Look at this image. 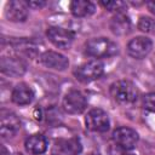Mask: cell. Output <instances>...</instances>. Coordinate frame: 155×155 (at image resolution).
Listing matches in <instances>:
<instances>
[{
	"label": "cell",
	"mask_w": 155,
	"mask_h": 155,
	"mask_svg": "<svg viewBox=\"0 0 155 155\" xmlns=\"http://www.w3.org/2000/svg\"><path fill=\"white\" fill-rule=\"evenodd\" d=\"M117 52H119L117 45L113 40L104 36L90 39L85 44V53L96 59L111 57V56H115Z\"/></svg>",
	"instance_id": "cell-1"
},
{
	"label": "cell",
	"mask_w": 155,
	"mask_h": 155,
	"mask_svg": "<svg viewBox=\"0 0 155 155\" xmlns=\"http://www.w3.org/2000/svg\"><path fill=\"white\" fill-rule=\"evenodd\" d=\"M110 96L119 104H131L138 98V90L130 80H117L110 85Z\"/></svg>",
	"instance_id": "cell-2"
},
{
	"label": "cell",
	"mask_w": 155,
	"mask_h": 155,
	"mask_svg": "<svg viewBox=\"0 0 155 155\" xmlns=\"http://www.w3.org/2000/svg\"><path fill=\"white\" fill-rule=\"evenodd\" d=\"M104 73V64L99 59H92L76 67L73 71L74 76L81 82H91L99 79Z\"/></svg>",
	"instance_id": "cell-3"
},
{
	"label": "cell",
	"mask_w": 155,
	"mask_h": 155,
	"mask_svg": "<svg viewBox=\"0 0 155 155\" xmlns=\"http://www.w3.org/2000/svg\"><path fill=\"white\" fill-rule=\"evenodd\" d=\"M85 125L92 132L104 133L110 127V120H109L108 114L104 110L99 108H93L86 114Z\"/></svg>",
	"instance_id": "cell-4"
},
{
	"label": "cell",
	"mask_w": 155,
	"mask_h": 155,
	"mask_svg": "<svg viewBox=\"0 0 155 155\" xmlns=\"http://www.w3.org/2000/svg\"><path fill=\"white\" fill-rule=\"evenodd\" d=\"M62 107L68 114H81L87 108V99L82 92L78 90H70L64 94Z\"/></svg>",
	"instance_id": "cell-5"
},
{
	"label": "cell",
	"mask_w": 155,
	"mask_h": 155,
	"mask_svg": "<svg viewBox=\"0 0 155 155\" xmlns=\"http://www.w3.org/2000/svg\"><path fill=\"white\" fill-rule=\"evenodd\" d=\"M111 137H113L115 145L121 148L122 150L133 149L138 142V133L133 128L126 127V126L115 128Z\"/></svg>",
	"instance_id": "cell-6"
},
{
	"label": "cell",
	"mask_w": 155,
	"mask_h": 155,
	"mask_svg": "<svg viewBox=\"0 0 155 155\" xmlns=\"http://www.w3.org/2000/svg\"><path fill=\"white\" fill-rule=\"evenodd\" d=\"M46 36L47 39L57 47L59 48H69L74 41V34L69 29L62 28V27H56L51 25L46 30Z\"/></svg>",
	"instance_id": "cell-7"
},
{
	"label": "cell",
	"mask_w": 155,
	"mask_h": 155,
	"mask_svg": "<svg viewBox=\"0 0 155 155\" xmlns=\"http://www.w3.org/2000/svg\"><path fill=\"white\" fill-rule=\"evenodd\" d=\"M153 50V41L147 36H136L131 39L126 46L130 57L134 59L145 58Z\"/></svg>",
	"instance_id": "cell-8"
},
{
	"label": "cell",
	"mask_w": 155,
	"mask_h": 155,
	"mask_svg": "<svg viewBox=\"0 0 155 155\" xmlns=\"http://www.w3.org/2000/svg\"><path fill=\"white\" fill-rule=\"evenodd\" d=\"M0 70L7 76L18 78L27 71V64L18 56H2L0 59Z\"/></svg>",
	"instance_id": "cell-9"
},
{
	"label": "cell",
	"mask_w": 155,
	"mask_h": 155,
	"mask_svg": "<svg viewBox=\"0 0 155 155\" xmlns=\"http://www.w3.org/2000/svg\"><path fill=\"white\" fill-rule=\"evenodd\" d=\"M21 128V120L18 116L8 110H1L0 114V136L2 138H11Z\"/></svg>",
	"instance_id": "cell-10"
},
{
	"label": "cell",
	"mask_w": 155,
	"mask_h": 155,
	"mask_svg": "<svg viewBox=\"0 0 155 155\" xmlns=\"http://www.w3.org/2000/svg\"><path fill=\"white\" fill-rule=\"evenodd\" d=\"M40 63L52 70H58V71H63L69 67V59L56 51H45L40 54Z\"/></svg>",
	"instance_id": "cell-11"
},
{
	"label": "cell",
	"mask_w": 155,
	"mask_h": 155,
	"mask_svg": "<svg viewBox=\"0 0 155 155\" xmlns=\"http://www.w3.org/2000/svg\"><path fill=\"white\" fill-rule=\"evenodd\" d=\"M29 15V6L27 1H8L5 6V17L11 22H24Z\"/></svg>",
	"instance_id": "cell-12"
},
{
	"label": "cell",
	"mask_w": 155,
	"mask_h": 155,
	"mask_svg": "<svg viewBox=\"0 0 155 155\" xmlns=\"http://www.w3.org/2000/svg\"><path fill=\"white\" fill-rule=\"evenodd\" d=\"M81 143L78 138L71 137L68 139H58L52 148L53 155H78L81 153Z\"/></svg>",
	"instance_id": "cell-13"
},
{
	"label": "cell",
	"mask_w": 155,
	"mask_h": 155,
	"mask_svg": "<svg viewBox=\"0 0 155 155\" xmlns=\"http://www.w3.org/2000/svg\"><path fill=\"white\" fill-rule=\"evenodd\" d=\"M109 28L113 34L117 36H125L132 31V22L124 12L115 13L109 22Z\"/></svg>",
	"instance_id": "cell-14"
},
{
	"label": "cell",
	"mask_w": 155,
	"mask_h": 155,
	"mask_svg": "<svg viewBox=\"0 0 155 155\" xmlns=\"http://www.w3.org/2000/svg\"><path fill=\"white\" fill-rule=\"evenodd\" d=\"M11 99L17 105H28L34 99V91L28 84L19 82L13 87Z\"/></svg>",
	"instance_id": "cell-15"
},
{
	"label": "cell",
	"mask_w": 155,
	"mask_h": 155,
	"mask_svg": "<svg viewBox=\"0 0 155 155\" xmlns=\"http://www.w3.org/2000/svg\"><path fill=\"white\" fill-rule=\"evenodd\" d=\"M12 47L18 54H24L28 57H33L40 52L39 44L31 39L28 38H22L12 41Z\"/></svg>",
	"instance_id": "cell-16"
},
{
	"label": "cell",
	"mask_w": 155,
	"mask_h": 155,
	"mask_svg": "<svg viewBox=\"0 0 155 155\" xmlns=\"http://www.w3.org/2000/svg\"><path fill=\"white\" fill-rule=\"evenodd\" d=\"M25 150L31 155H40L47 150V139L40 133L29 136L24 142Z\"/></svg>",
	"instance_id": "cell-17"
},
{
	"label": "cell",
	"mask_w": 155,
	"mask_h": 155,
	"mask_svg": "<svg viewBox=\"0 0 155 155\" xmlns=\"http://www.w3.org/2000/svg\"><path fill=\"white\" fill-rule=\"evenodd\" d=\"M70 12L74 17H88L96 12V5L87 0H74L70 2Z\"/></svg>",
	"instance_id": "cell-18"
},
{
	"label": "cell",
	"mask_w": 155,
	"mask_h": 155,
	"mask_svg": "<svg viewBox=\"0 0 155 155\" xmlns=\"http://www.w3.org/2000/svg\"><path fill=\"white\" fill-rule=\"evenodd\" d=\"M138 29L147 34H155V19L148 16H140L137 24Z\"/></svg>",
	"instance_id": "cell-19"
},
{
	"label": "cell",
	"mask_w": 155,
	"mask_h": 155,
	"mask_svg": "<svg viewBox=\"0 0 155 155\" xmlns=\"http://www.w3.org/2000/svg\"><path fill=\"white\" fill-rule=\"evenodd\" d=\"M99 4H101L105 10H108V11H110V12H116V13L122 12V10H125V7H126V4L122 2V1H107V2L101 1Z\"/></svg>",
	"instance_id": "cell-20"
},
{
	"label": "cell",
	"mask_w": 155,
	"mask_h": 155,
	"mask_svg": "<svg viewBox=\"0 0 155 155\" xmlns=\"http://www.w3.org/2000/svg\"><path fill=\"white\" fill-rule=\"evenodd\" d=\"M143 107H144L147 110L155 113V92L147 93V94L143 97Z\"/></svg>",
	"instance_id": "cell-21"
},
{
	"label": "cell",
	"mask_w": 155,
	"mask_h": 155,
	"mask_svg": "<svg viewBox=\"0 0 155 155\" xmlns=\"http://www.w3.org/2000/svg\"><path fill=\"white\" fill-rule=\"evenodd\" d=\"M27 4L30 8H35V10H40L46 5L45 1H27Z\"/></svg>",
	"instance_id": "cell-22"
},
{
	"label": "cell",
	"mask_w": 155,
	"mask_h": 155,
	"mask_svg": "<svg viewBox=\"0 0 155 155\" xmlns=\"http://www.w3.org/2000/svg\"><path fill=\"white\" fill-rule=\"evenodd\" d=\"M145 5H147L148 10H149L154 16H155V1H148Z\"/></svg>",
	"instance_id": "cell-23"
},
{
	"label": "cell",
	"mask_w": 155,
	"mask_h": 155,
	"mask_svg": "<svg viewBox=\"0 0 155 155\" xmlns=\"http://www.w3.org/2000/svg\"><path fill=\"white\" fill-rule=\"evenodd\" d=\"M0 155H10V151L4 147V145H1V154Z\"/></svg>",
	"instance_id": "cell-24"
},
{
	"label": "cell",
	"mask_w": 155,
	"mask_h": 155,
	"mask_svg": "<svg viewBox=\"0 0 155 155\" xmlns=\"http://www.w3.org/2000/svg\"><path fill=\"white\" fill-rule=\"evenodd\" d=\"M12 155H23V154H21V153H15V154H12Z\"/></svg>",
	"instance_id": "cell-25"
},
{
	"label": "cell",
	"mask_w": 155,
	"mask_h": 155,
	"mask_svg": "<svg viewBox=\"0 0 155 155\" xmlns=\"http://www.w3.org/2000/svg\"><path fill=\"white\" fill-rule=\"evenodd\" d=\"M90 155H99V154H96V153H92V154H90Z\"/></svg>",
	"instance_id": "cell-26"
},
{
	"label": "cell",
	"mask_w": 155,
	"mask_h": 155,
	"mask_svg": "<svg viewBox=\"0 0 155 155\" xmlns=\"http://www.w3.org/2000/svg\"><path fill=\"white\" fill-rule=\"evenodd\" d=\"M154 64H155V59H154Z\"/></svg>",
	"instance_id": "cell-27"
}]
</instances>
